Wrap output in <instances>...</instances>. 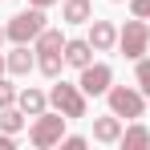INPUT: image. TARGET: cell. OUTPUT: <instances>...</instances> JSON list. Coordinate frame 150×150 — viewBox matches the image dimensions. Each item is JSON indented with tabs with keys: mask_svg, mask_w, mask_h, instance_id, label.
<instances>
[{
	"mask_svg": "<svg viewBox=\"0 0 150 150\" xmlns=\"http://www.w3.org/2000/svg\"><path fill=\"white\" fill-rule=\"evenodd\" d=\"M118 45H122V53H126V57H134V61L146 53V45H150V28L142 25V16L126 21V28L118 33Z\"/></svg>",
	"mask_w": 150,
	"mask_h": 150,
	"instance_id": "cell-5",
	"label": "cell"
},
{
	"mask_svg": "<svg viewBox=\"0 0 150 150\" xmlns=\"http://www.w3.org/2000/svg\"><path fill=\"white\" fill-rule=\"evenodd\" d=\"M110 81H114V69L110 65H85L77 85H81L85 98H98V93H110Z\"/></svg>",
	"mask_w": 150,
	"mask_h": 150,
	"instance_id": "cell-6",
	"label": "cell"
},
{
	"mask_svg": "<svg viewBox=\"0 0 150 150\" xmlns=\"http://www.w3.org/2000/svg\"><path fill=\"white\" fill-rule=\"evenodd\" d=\"M65 114L57 110V114H37V122H33V130H28V138H33V146H57L61 138H65Z\"/></svg>",
	"mask_w": 150,
	"mask_h": 150,
	"instance_id": "cell-1",
	"label": "cell"
},
{
	"mask_svg": "<svg viewBox=\"0 0 150 150\" xmlns=\"http://www.w3.org/2000/svg\"><path fill=\"white\" fill-rule=\"evenodd\" d=\"M89 16H93L89 0H65V12H61V21H69V25H89Z\"/></svg>",
	"mask_w": 150,
	"mask_h": 150,
	"instance_id": "cell-10",
	"label": "cell"
},
{
	"mask_svg": "<svg viewBox=\"0 0 150 150\" xmlns=\"http://www.w3.org/2000/svg\"><path fill=\"white\" fill-rule=\"evenodd\" d=\"M21 126H25V110H12V105H4V110H0V130L16 134Z\"/></svg>",
	"mask_w": 150,
	"mask_h": 150,
	"instance_id": "cell-15",
	"label": "cell"
},
{
	"mask_svg": "<svg viewBox=\"0 0 150 150\" xmlns=\"http://www.w3.org/2000/svg\"><path fill=\"white\" fill-rule=\"evenodd\" d=\"M110 110H114L118 118H142L146 93H142V89H126V85H110Z\"/></svg>",
	"mask_w": 150,
	"mask_h": 150,
	"instance_id": "cell-4",
	"label": "cell"
},
{
	"mask_svg": "<svg viewBox=\"0 0 150 150\" xmlns=\"http://www.w3.org/2000/svg\"><path fill=\"white\" fill-rule=\"evenodd\" d=\"M61 146H65V150H81L85 138H81V134H69V138H61Z\"/></svg>",
	"mask_w": 150,
	"mask_h": 150,
	"instance_id": "cell-20",
	"label": "cell"
},
{
	"mask_svg": "<svg viewBox=\"0 0 150 150\" xmlns=\"http://www.w3.org/2000/svg\"><path fill=\"white\" fill-rule=\"evenodd\" d=\"M28 69H33V53H28L25 45H16V53H8V73H16V77H25Z\"/></svg>",
	"mask_w": 150,
	"mask_h": 150,
	"instance_id": "cell-14",
	"label": "cell"
},
{
	"mask_svg": "<svg viewBox=\"0 0 150 150\" xmlns=\"http://www.w3.org/2000/svg\"><path fill=\"white\" fill-rule=\"evenodd\" d=\"M138 89L150 98V61H142V57H138Z\"/></svg>",
	"mask_w": 150,
	"mask_h": 150,
	"instance_id": "cell-17",
	"label": "cell"
},
{
	"mask_svg": "<svg viewBox=\"0 0 150 150\" xmlns=\"http://www.w3.org/2000/svg\"><path fill=\"white\" fill-rule=\"evenodd\" d=\"M122 146L126 150H146L150 146V130H146V126H130V130H122Z\"/></svg>",
	"mask_w": 150,
	"mask_h": 150,
	"instance_id": "cell-13",
	"label": "cell"
},
{
	"mask_svg": "<svg viewBox=\"0 0 150 150\" xmlns=\"http://www.w3.org/2000/svg\"><path fill=\"white\" fill-rule=\"evenodd\" d=\"M16 101H21V110H25V114H33V118H37V114H45V93H41V89H21V93H16Z\"/></svg>",
	"mask_w": 150,
	"mask_h": 150,
	"instance_id": "cell-12",
	"label": "cell"
},
{
	"mask_svg": "<svg viewBox=\"0 0 150 150\" xmlns=\"http://www.w3.org/2000/svg\"><path fill=\"white\" fill-rule=\"evenodd\" d=\"M53 110H61L65 118H85V93H81V85H69V81H57L53 85Z\"/></svg>",
	"mask_w": 150,
	"mask_h": 150,
	"instance_id": "cell-3",
	"label": "cell"
},
{
	"mask_svg": "<svg viewBox=\"0 0 150 150\" xmlns=\"http://www.w3.org/2000/svg\"><path fill=\"white\" fill-rule=\"evenodd\" d=\"M4 37H8V33H4V28H0V41H4Z\"/></svg>",
	"mask_w": 150,
	"mask_h": 150,
	"instance_id": "cell-23",
	"label": "cell"
},
{
	"mask_svg": "<svg viewBox=\"0 0 150 150\" xmlns=\"http://www.w3.org/2000/svg\"><path fill=\"white\" fill-rule=\"evenodd\" d=\"M33 8H49V4H57V0H28Z\"/></svg>",
	"mask_w": 150,
	"mask_h": 150,
	"instance_id": "cell-22",
	"label": "cell"
},
{
	"mask_svg": "<svg viewBox=\"0 0 150 150\" xmlns=\"http://www.w3.org/2000/svg\"><path fill=\"white\" fill-rule=\"evenodd\" d=\"M130 8H134V16L150 21V0H130Z\"/></svg>",
	"mask_w": 150,
	"mask_h": 150,
	"instance_id": "cell-19",
	"label": "cell"
},
{
	"mask_svg": "<svg viewBox=\"0 0 150 150\" xmlns=\"http://www.w3.org/2000/svg\"><path fill=\"white\" fill-rule=\"evenodd\" d=\"M93 45L89 41H65V65H73V69H85V65H93Z\"/></svg>",
	"mask_w": 150,
	"mask_h": 150,
	"instance_id": "cell-8",
	"label": "cell"
},
{
	"mask_svg": "<svg viewBox=\"0 0 150 150\" xmlns=\"http://www.w3.org/2000/svg\"><path fill=\"white\" fill-rule=\"evenodd\" d=\"M16 45H28V41H37L41 33H45V12L41 8H28V12H16L12 21H8V28H4Z\"/></svg>",
	"mask_w": 150,
	"mask_h": 150,
	"instance_id": "cell-2",
	"label": "cell"
},
{
	"mask_svg": "<svg viewBox=\"0 0 150 150\" xmlns=\"http://www.w3.org/2000/svg\"><path fill=\"white\" fill-rule=\"evenodd\" d=\"M12 146H16V138H12V134L4 130V134H0V150H12Z\"/></svg>",
	"mask_w": 150,
	"mask_h": 150,
	"instance_id": "cell-21",
	"label": "cell"
},
{
	"mask_svg": "<svg viewBox=\"0 0 150 150\" xmlns=\"http://www.w3.org/2000/svg\"><path fill=\"white\" fill-rule=\"evenodd\" d=\"M49 49H65V41H61L57 28H45V33L37 37V53H49Z\"/></svg>",
	"mask_w": 150,
	"mask_h": 150,
	"instance_id": "cell-16",
	"label": "cell"
},
{
	"mask_svg": "<svg viewBox=\"0 0 150 150\" xmlns=\"http://www.w3.org/2000/svg\"><path fill=\"white\" fill-rule=\"evenodd\" d=\"M89 45H93V49L98 53H105V49H114V45H118V28L110 25V21H89Z\"/></svg>",
	"mask_w": 150,
	"mask_h": 150,
	"instance_id": "cell-7",
	"label": "cell"
},
{
	"mask_svg": "<svg viewBox=\"0 0 150 150\" xmlns=\"http://www.w3.org/2000/svg\"><path fill=\"white\" fill-rule=\"evenodd\" d=\"M61 65H65V49H49V53L37 57V69H41L45 77H57V73H61Z\"/></svg>",
	"mask_w": 150,
	"mask_h": 150,
	"instance_id": "cell-11",
	"label": "cell"
},
{
	"mask_svg": "<svg viewBox=\"0 0 150 150\" xmlns=\"http://www.w3.org/2000/svg\"><path fill=\"white\" fill-rule=\"evenodd\" d=\"M93 138H98V142H122V118H118L114 110H110L105 118H98V122H93Z\"/></svg>",
	"mask_w": 150,
	"mask_h": 150,
	"instance_id": "cell-9",
	"label": "cell"
},
{
	"mask_svg": "<svg viewBox=\"0 0 150 150\" xmlns=\"http://www.w3.org/2000/svg\"><path fill=\"white\" fill-rule=\"evenodd\" d=\"M4 65H8V61H4V57H0V69H4Z\"/></svg>",
	"mask_w": 150,
	"mask_h": 150,
	"instance_id": "cell-24",
	"label": "cell"
},
{
	"mask_svg": "<svg viewBox=\"0 0 150 150\" xmlns=\"http://www.w3.org/2000/svg\"><path fill=\"white\" fill-rule=\"evenodd\" d=\"M12 101H16V89H12L8 81H0V110H4V105H12Z\"/></svg>",
	"mask_w": 150,
	"mask_h": 150,
	"instance_id": "cell-18",
	"label": "cell"
}]
</instances>
